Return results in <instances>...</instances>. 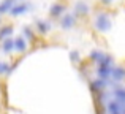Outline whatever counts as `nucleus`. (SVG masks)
I'll use <instances>...</instances> for the list:
<instances>
[{"instance_id":"obj_8","label":"nucleus","mask_w":125,"mask_h":114,"mask_svg":"<svg viewBox=\"0 0 125 114\" xmlns=\"http://www.w3.org/2000/svg\"><path fill=\"white\" fill-rule=\"evenodd\" d=\"M111 97H114L116 100H119V102L125 103V87H120V86H116L113 90H111Z\"/></svg>"},{"instance_id":"obj_10","label":"nucleus","mask_w":125,"mask_h":114,"mask_svg":"<svg viewBox=\"0 0 125 114\" xmlns=\"http://www.w3.org/2000/svg\"><path fill=\"white\" fill-rule=\"evenodd\" d=\"M51 29H52V24L49 21H41V19H40V21H37V30L40 32L41 35H46Z\"/></svg>"},{"instance_id":"obj_17","label":"nucleus","mask_w":125,"mask_h":114,"mask_svg":"<svg viewBox=\"0 0 125 114\" xmlns=\"http://www.w3.org/2000/svg\"><path fill=\"white\" fill-rule=\"evenodd\" d=\"M100 2H101V3H104V5H109L113 0H100Z\"/></svg>"},{"instance_id":"obj_5","label":"nucleus","mask_w":125,"mask_h":114,"mask_svg":"<svg viewBox=\"0 0 125 114\" xmlns=\"http://www.w3.org/2000/svg\"><path fill=\"white\" fill-rule=\"evenodd\" d=\"M111 79H113L114 83H120V81H124L125 79V68L124 67H113Z\"/></svg>"},{"instance_id":"obj_2","label":"nucleus","mask_w":125,"mask_h":114,"mask_svg":"<svg viewBox=\"0 0 125 114\" xmlns=\"http://www.w3.org/2000/svg\"><path fill=\"white\" fill-rule=\"evenodd\" d=\"M32 8H33V5H30V3H27V2H19V3L16 2L14 6L10 10V14L16 18V16H21V14H25V13H29Z\"/></svg>"},{"instance_id":"obj_7","label":"nucleus","mask_w":125,"mask_h":114,"mask_svg":"<svg viewBox=\"0 0 125 114\" xmlns=\"http://www.w3.org/2000/svg\"><path fill=\"white\" fill-rule=\"evenodd\" d=\"M13 51H14V38H11V37L5 38V40L2 41V52L10 54V52H13Z\"/></svg>"},{"instance_id":"obj_12","label":"nucleus","mask_w":125,"mask_h":114,"mask_svg":"<svg viewBox=\"0 0 125 114\" xmlns=\"http://www.w3.org/2000/svg\"><path fill=\"white\" fill-rule=\"evenodd\" d=\"M13 32H14L13 25H2V29H0V41H3L8 37H11Z\"/></svg>"},{"instance_id":"obj_19","label":"nucleus","mask_w":125,"mask_h":114,"mask_svg":"<svg viewBox=\"0 0 125 114\" xmlns=\"http://www.w3.org/2000/svg\"><path fill=\"white\" fill-rule=\"evenodd\" d=\"M16 2H19V0H16Z\"/></svg>"},{"instance_id":"obj_11","label":"nucleus","mask_w":125,"mask_h":114,"mask_svg":"<svg viewBox=\"0 0 125 114\" xmlns=\"http://www.w3.org/2000/svg\"><path fill=\"white\" fill-rule=\"evenodd\" d=\"M104 56H106V52L98 51V49H94V51H90V54H89V59H90V60H94L95 63H98V62H101L104 59Z\"/></svg>"},{"instance_id":"obj_15","label":"nucleus","mask_w":125,"mask_h":114,"mask_svg":"<svg viewBox=\"0 0 125 114\" xmlns=\"http://www.w3.org/2000/svg\"><path fill=\"white\" fill-rule=\"evenodd\" d=\"M22 33H24V37H27L29 41H35V35H33V32H32V29L29 27V25L22 29Z\"/></svg>"},{"instance_id":"obj_18","label":"nucleus","mask_w":125,"mask_h":114,"mask_svg":"<svg viewBox=\"0 0 125 114\" xmlns=\"http://www.w3.org/2000/svg\"><path fill=\"white\" fill-rule=\"evenodd\" d=\"M0 22H2V13H0Z\"/></svg>"},{"instance_id":"obj_4","label":"nucleus","mask_w":125,"mask_h":114,"mask_svg":"<svg viewBox=\"0 0 125 114\" xmlns=\"http://www.w3.org/2000/svg\"><path fill=\"white\" fill-rule=\"evenodd\" d=\"M89 11H90V6H89L87 2L84 0H78L74 3V14L76 16H87Z\"/></svg>"},{"instance_id":"obj_3","label":"nucleus","mask_w":125,"mask_h":114,"mask_svg":"<svg viewBox=\"0 0 125 114\" xmlns=\"http://www.w3.org/2000/svg\"><path fill=\"white\" fill-rule=\"evenodd\" d=\"M74 24H76V14H74V13H65V14L62 16L60 25H62L63 30H70V29H73Z\"/></svg>"},{"instance_id":"obj_14","label":"nucleus","mask_w":125,"mask_h":114,"mask_svg":"<svg viewBox=\"0 0 125 114\" xmlns=\"http://www.w3.org/2000/svg\"><path fill=\"white\" fill-rule=\"evenodd\" d=\"M11 73V67L8 62H0V74H10Z\"/></svg>"},{"instance_id":"obj_16","label":"nucleus","mask_w":125,"mask_h":114,"mask_svg":"<svg viewBox=\"0 0 125 114\" xmlns=\"http://www.w3.org/2000/svg\"><path fill=\"white\" fill-rule=\"evenodd\" d=\"M70 59H71V62H79L81 56H79L78 51H71V52H70Z\"/></svg>"},{"instance_id":"obj_9","label":"nucleus","mask_w":125,"mask_h":114,"mask_svg":"<svg viewBox=\"0 0 125 114\" xmlns=\"http://www.w3.org/2000/svg\"><path fill=\"white\" fill-rule=\"evenodd\" d=\"M27 49V41L24 37H16L14 38V51L16 52H24Z\"/></svg>"},{"instance_id":"obj_6","label":"nucleus","mask_w":125,"mask_h":114,"mask_svg":"<svg viewBox=\"0 0 125 114\" xmlns=\"http://www.w3.org/2000/svg\"><path fill=\"white\" fill-rule=\"evenodd\" d=\"M63 13H65V5H62V3H52L49 8V14L52 18H60Z\"/></svg>"},{"instance_id":"obj_13","label":"nucleus","mask_w":125,"mask_h":114,"mask_svg":"<svg viewBox=\"0 0 125 114\" xmlns=\"http://www.w3.org/2000/svg\"><path fill=\"white\" fill-rule=\"evenodd\" d=\"M16 0H3L2 3H0V13L2 14H5V13H10V10L14 6Z\"/></svg>"},{"instance_id":"obj_1","label":"nucleus","mask_w":125,"mask_h":114,"mask_svg":"<svg viewBox=\"0 0 125 114\" xmlns=\"http://www.w3.org/2000/svg\"><path fill=\"white\" fill-rule=\"evenodd\" d=\"M94 27H95V30L101 32V33H104V32H109V30H111V27H113V22H111V16L108 14L106 11L98 13V14L95 16Z\"/></svg>"}]
</instances>
